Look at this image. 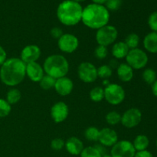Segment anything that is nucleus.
<instances>
[{"instance_id":"nucleus-1","label":"nucleus","mask_w":157,"mask_h":157,"mask_svg":"<svg viewBox=\"0 0 157 157\" xmlns=\"http://www.w3.org/2000/svg\"><path fill=\"white\" fill-rule=\"evenodd\" d=\"M0 68V79L2 82L9 87L21 84L26 75V64L20 58L6 59Z\"/></svg>"},{"instance_id":"nucleus-2","label":"nucleus","mask_w":157,"mask_h":157,"mask_svg":"<svg viewBox=\"0 0 157 157\" xmlns=\"http://www.w3.org/2000/svg\"><path fill=\"white\" fill-rule=\"evenodd\" d=\"M109 20L110 13L104 6L93 3L83 9L81 21L90 29H101L108 24Z\"/></svg>"},{"instance_id":"nucleus-3","label":"nucleus","mask_w":157,"mask_h":157,"mask_svg":"<svg viewBox=\"0 0 157 157\" xmlns=\"http://www.w3.org/2000/svg\"><path fill=\"white\" fill-rule=\"evenodd\" d=\"M83 8L81 4L71 0H64L57 9V17L63 25H76L81 21Z\"/></svg>"},{"instance_id":"nucleus-4","label":"nucleus","mask_w":157,"mask_h":157,"mask_svg":"<svg viewBox=\"0 0 157 157\" xmlns=\"http://www.w3.org/2000/svg\"><path fill=\"white\" fill-rule=\"evenodd\" d=\"M43 69L47 75L58 79L65 77L68 73L69 63L63 55H52L44 61Z\"/></svg>"},{"instance_id":"nucleus-5","label":"nucleus","mask_w":157,"mask_h":157,"mask_svg":"<svg viewBox=\"0 0 157 157\" xmlns=\"http://www.w3.org/2000/svg\"><path fill=\"white\" fill-rule=\"evenodd\" d=\"M127 64L133 69L139 70L146 67L149 61L147 53L142 49L134 48L129 51L126 57Z\"/></svg>"},{"instance_id":"nucleus-6","label":"nucleus","mask_w":157,"mask_h":157,"mask_svg":"<svg viewBox=\"0 0 157 157\" xmlns=\"http://www.w3.org/2000/svg\"><path fill=\"white\" fill-rule=\"evenodd\" d=\"M117 36V29L114 26L107 25L98 29L96 33V41L99 45L107 47L116 41Z\"/></svg>"},{"instance_id":"nucleus-7","label":"nucleus","mask_w":157,"mask_h":157,"mask_svg":"<svg viewBox=\"0 0 157 157\" xmlns=\"http://www.w3.org/2000/svg\"><path fill=\"white\" fill-rule=\"evenodd\" d=\"M104 90V98L111 105H119L124 101L125 91L117 84H109Z\"/></svg>"},{"instance_id":"nucleus-8","label":"nucleus","mask_w":157,"mask_h":157,"mask_svg":"<svg viewBox=\"0 0 157 157\" xmlns=\"http://www.w3.org/2000/svg\"><path fill=\"white\" fill-rule=\"evenodd\" d=\"M136 152L133 143L124 140L117 141L112 147L110 156L112 157H134Z\"/></svg>"},{"instance_id":"nucleus-9","label":"nucleus","mask_w":157,"mask_h":157,"mask_svg":"<svg viewBox=\"0 0 157 157\" xmlns=\"http://www.w3.org/2000/svg\"><path fill=\"white\" fill-rule=\"evenodd\" d=\"M80 79L84 83H93L98 79V68L90 62H82L78 68Z\"/></svg>"},{"instance_id":"nucleus-10","label":"nucleus","mask_w":157,"mask_h":157,"mask_svg":"<svg viewBox=\"0 0 157 157\" xmlns=\"http://www.w3.org/2000/svg\"><path fill=\"white\" fill-rule=\"evenodd\" d=\"M142 120V113L138 108H130L121 116V123L127 128H133L140 124Z\"/></svg>"},{"instance_id":"nucleus-11","label":"nucleus","mask_w":157,"mask_h":157,"mask_svg":"<svg viewBox=\"0 0 157 157\" xmlns=\"http://www.w3.org/2000/svg\"><path fill=\"white\" fill-rule=\"evenodd\" d=\"M79 45L78 38L72 34H63L58 40V46L60 50L64 53H73Z\"/></svg>"},{"instance_id":"nucleus-12","label":"nucleus","mask_w":157,"mask_h":157,"mask_svg":"<svg viewBox=\"0 0 157 157\" xmlns=\"http://www.w3.org/2000/svg\"><path fill=\"white\" fill-rule=\"evenodd\" d=\"M68 107L63 101L55 103L51 109V117L56 124H59L65 121L68 116Z\"/></svg>"},{"instance_id":"nucleus-13","label":"nucleus","mask_w":157,"mask_h":157,"mask_svg":"<svg viewBox=\"0 0 157 157\" xmlns=\"http://www.w3.org/2000/svg\"><path fill=\"white\" fill-rule=\"evenodd\" d=\"M41 49L35 44H29L25 46L21 52L20 59L25 64H29L32 62H36L37 60L41 56Z\"/></svg>"},{"instance_id":"nucleus-14","label":"nucleus","mask_w":157,"mask_h":157,"mask_svg":"<svg viewBox=\"0 0 157 157\" xmlns=\"http://www.w3.org/2000/svg\"><path fill=\"white\" fill-rule=\"evenodd\" d=\"M98 141L104 147H113L118 141L117 133L110 128H104L100 130Z\"/></svg>"},{"instance_id":"nucleus-15","label":"nucleus","mask_w":157,"mask_h":157,"mask_svg":"<svg viewBox=\"0 0 157 157\" xmlns=\"http://www.w3.org/2000/svg\"><path fill=\"white\" fill-rule=\"evenodd\" d=\"M55 89L57 93L61 96H67L72 92L74 88L73 81L67 77H63L56 79Z\"/></svg>"},{"instance_id":"nucleus-16","label":"nucleus","mask_w":157,"mask_h":157,"mask_svg":"<svg viewBox=\"0 0 157 157\" xmlns=\"http://www.w3.org/2000/svg\"><path fill=\"white\" fill-rule=\"evenodd\" d=\"M44 69L37 62H32L26 64V75L31 81L39 82L44 77Z\"/></svg>"},{"instance_id":"nucleus-17","label":"nucleus","mask_w":157,"mask_h":157,"mask_svg":"<svg viewBox=\"0 0 157 157\" xmlns=\"http://www.w3.org/2000/svg\"><path fill=\"white\" fill-rule=\"evenodd\" d=\"M64 147H65L67 151L70 154L74 155V156H78V155L81 154L84 148L82 141L75 136H72V137L67 139Z\"/></svg>"},{"instance_id":"nucleus-18","label":"nucleus","mask_w":157,"mask_h":157,"mask_svg":"<svg viewBox=\"0 0 157 157\" xmlns=\"http://www.w3.org/2000/svg\"><path fill=\"white\" fill-rule=\"evenodd\" d=\"M117 72L119 79L123 82H129L133 78V69L126 63L119 64Z\"/></svg>"},{"instance_id":"nucleus-19","label":"nucleus","mask_w":157,"mask_h":157,"mask_svg":"<svg viewBox=\"0 0 157 157\" xmlns=\"http://www.w3.org/2000/svg\"><path fill=\"white\" fill-rule=\"evenodd\" d=\"M144 46L147 52L157 53V32H152L147 34L144 39Z\"/></svg>"},{"instance_id":"nucleus-20","label":"nucleus","mask_w":157,"mask_h":157,"mask_svg":"<svg viewBox=\"0 0 157 157\" xmlns=\"http://www.w3.org/2000/svg\"><path fill=\"white\" fill-rule=\"evenodd\" d=\"M129 51H130V49L124 41H118L113 44L111 52L113 56L115 57V58L121 59V58L127 57Z\"/></svg>"},{"instance_id":"nucleus-21","label":"nucleus","mask_w":157,"mask_h":157,"mask_svg":"<svg viewBox=\"0 0 157 157\" xmlns=\"http://www.w3.org/2000/svg\"><path fill=\"white\" fill-rule=\"evenodd\" d=\"M133 145L136 151L146 150L150 145V140H149V138L145 135H138L133 140Z\"/></svg>"},{"instance_id":"nucleus-22","label":"nucleus","mask_w":157,"mask_h":157,"mask_svg":"<svg viewBox=\"0 0 157 157\" xmlns=\"http://www.w3.org/2000/svg\"><path fill=\"white\" fill-rule=\"evenodd\" d=\"M21 98V94L19 90L16 88H12L8 91L6 94V101L9 103L10 105L15 104L20 101Z\"/></svg>"},{"instance_id":"nucleus-23","label":"nucleus","mask_w":157,"mask_h":157,"mask_svg":"<svg viewBox=\"0 0 157 157\" xmlns=\"http://www.w3.org/2000/svg\"><path fill=\"white\" fill-rule=\"evenodd\" d=\"M99 134L100 130L95 127H87L84 131V136H85L86 140H87L88 141H92V142L98 141Z\"/></svg>"},{"instance_id":"nucleus-24","label":"nucleus","mask_w":157,"mask_h":157,"mask_svg":"<svg viewBox=\"0 0 157 157\" xmlns=\"http://www.w3.org/2000/svg\"><path fill=\"white\" fill-rule=\"evenodd\" d=\"M55 81L56 79L52 77L49 76V75H44L42 78H41V81H39V85L43 90H50V89L53 88L55 87Z\"/></svg>"},{"instance_id":"nucleus-25","label":"nucleus","mask_w":157,"mask_h":157,"mask_svg":"<svg viewBox=\"0 0 157 157\" xmlns=\"http://www.w3.org/2000/svg\"><path fill=\"white\" fill-rule=\"evenodd\" d=\"M124 42H125V44H127L130 50L137 48L140 43V37L136 34L131 33L126 37Z\"/></svg>"},{"instance_id":"nucleus-26","label":"nucleus","mask_w":157,"mask_h":157,"mask_svg":"<svg viewBox=\"0 0 157 157\" xmlns=\"http://www.w3.org/2000/svg\"><path fill=\"white\" fill-rule=\"evenodd\" d=\"M81 157H102L103 155L96 147H87L81 153Z\"/></svg>"},{"instance_id":"nucleus-27","label":"nucleus","mask_w":157,"mask_h":157,"mask_svg":"<svg viewBox=\"0 0 157 157\" xmlns=\"http://www.w3.org/2000/svg\"><path fill=\"white\" fill-rule=\"evenodd\" d=\"M143 79L147 84H152L156 81V72L152 68H147L143 72Z\"/></svg>"},{"instance_id":"nucleus-28","label":"nucleus","mask_w":157,"mask_h":157,"mask_svg":"<svg viewBox=\"0 0 157 157\" xmlns=\"http://www.w3.org/2000/svg\"><path fill=\"white\" fill-rule=\"evenodd\" d=\"M90 98L94 102H100L104 98V90L101 87H95L90 90Z\"/></svg>"},{"instance_id":"nucleus-29","label":"nucleus","mask_w":157,"mask_h":157,"mask_svg":"<svg viewBox=\"0 0 157 157\" xmlns=\"http://www.w3.org/2000/svg\"><path fill=\"white\" fill-rule=\"evenodd\" d=\"M112 74H113V70L107 64L100 66L98 68V77L104 80L110 78L112 76Z\"/></svg>"},{"instance_id":"nucleus-30","label":"nucleus","mask_w":157,"mask_h":157,"mask_svg":"<svg viewBox=\"0 0 157 157\" xmlns=\"http://www.w3.org/2000/svg\"><path fill=\"white\" fill-rule=\"evenodd\" d=\"M106 121L111 126L117 125L121 123V115L117 111H110L106 115Z\"/></svg>"},{"instance_id":"nucleus-31","label":"nucleus","mask_w":157,"mask_h":157,"mask_svg":"<svg viewBox=\"0 0 157 157\" xmlns=\"http://www.w3.org/2000/svg\"><path fill=\"white\" fill-rule=\"evenodd\" d=\"M11 105L6 100L0 99V117H6L10 113Z\"/></svg>"},{"instance_id":"nucleus-32","label":"nucleus","mask_w":157,"mask_h":157,"mask_svg":"<svg viewBox=\"0 0 157 157\" xmlns=\"http://www.w3.org/2000/svg\"><path fill=\"white\" fill-rule=\"evenodd\" d=\"M108 53L107 48L103 45H98L94 50V56L99 60H103L106 58Z\"/></svg>"},{"instance_id":"nucleus-33","label":"nucleus","mask_w":157,"mask_h":157,"mask_svg":"<svg viewBox=\"0 0 157 157\" xmlns=\"http://www.w3.org/2000/svg\"><path fill=\"white\" fill-rule=\"evenodd\" d=\"M105 5L108 11H117L121 8L122 0H107Z\"/></svg>"},{"instance_id":"nucleus-34","label":"nucleus","mask_w":157,"mask_h":157,"mask_svg":"<svg viewBox=\"0 0 157 157\" xmlns=\"http://www.w3.org/2000/svg\"><path fill=\"white\" fill-rule=\"evenodd\" d=\"M64 145H65V142L61 138H55L52 140L51 142V147L52 150H56V151L62 150L64 147Z\"/></svg>"},{"instance_id":"nucleus-35","label":"nucleus","mask_w":157,"mask_h":157,"mask_svg":"<svg viewBox=\"0 0 157 157\" xmlns=\"http://www.w3.org/2000/svg\"><path fill=\"white\" fill-rule=\"evenodd\" d=\"M148 25L153 32H157V12L150 14L148 18Z\"/></svg>"},{"instance_id":"nucleus-36","label":"nucleus","mask_w":157,"mask_h":157,"mask_svg":"<svg viewBox=\"0 0 157 157\" xmlns=\"http://www.w3.org/2000/svg\"><path fill=\"white\" fill-rule=\"evenodd\" d=\"M50 34H51V35H52V38L58 40L61 36H62V35L64 33H63L61 29H60V28H58V27H55V28H53L52 30H51Z\"/></svg>"},{"instance_id":"nucleus-37","label":"nucleus","mask_w":157,"mask_h":157,"mask_svg":"<svg viewBox=\"0 0 157 157\" xmlns=\"http://www.w3.org/2000/svg\"><path fill=\"white\" fill-rule=\"evenodd\" d=\"M134 157H153V154L148 150H142V151H136Z\"/></svg>"},{"instance_id":"nucleus-38","label":"nucleus","mask_w":157,"mask_h":157,"mask_svg":"<svg viewBox=\"0 0 157 157\" xmlns=\"http://www.w3.org/2000/svg\"><path fill=\"white\" fill-rule=\"evenodd\" d=\"M6 52L2 46H0V65H2L6 61Z\"/></svg>"},{"instance_id":"nucleus-39","label":"nucleus","mask_w":157,"mask_h":157,"mask_svg":"<svg viewBox=\"0 0 157 157\" xmlns=\"http://www.w3.org/2000/svg\"><path fill=\"white\" fill-rule=\"evenodd\" d=\"M109 66H110V67H111L112 69L113 68H117L118 66H119V64H118L117 61V60H111L110 62V64H108Z\"/></svg>"},{"instance_id":"nucleus-40","label":"nucleus","mask_w":157,"mask_h":157,"mask_svg":"<svg viewBox=\"0 0 157 157\" xmlns=\"http://www.w3.org/2000/svg\"><path fill=\"white\" fill-rule=\"evenodd\" d=\"M152 92H153V95L157 98V79L156 81L152 84Z\"/></svg>"},{"instance_id":"nucleus-41","label":"nucleus","mask_w":157,"mask_h":157,"mask_svg":"<svg viewBox=\"0 0 157 157\" xmlns=\"http://www.w3.org/2000/svg\"><path fill=\"white\" fill-rule=\"evenodd\" d=\"M92 2H93L94 4H98V5H104L105 4L106 2H107V0H92Z\"/></svg>"},{"instance_id":"nucleus-42","label":"nucleus","mask_w":157,"mask_h":157,"mask_svg":"<svg viewBox=\"0 0 157 157\" xmlns=\"http://www.w3.org/2000/svg\"><path fill=\"white\" fill-rule=\"evenodd\" d=\"M71 1H74V2H84L85 1V0H71Z\"/></svg>"},{"instance_id":"nucleus-43","label":"nucleus","mask_w":157,"mask_h":157,"mask_svg":"<svg viewBox=\"0 0 157 157\" xmlns=\"http://www.w3.org/2000/svg\"><path fill=\"white\" fill-rule=\"evenodd\" d=\"M102 157H112L110 155H104Z\"/></svg>"},{"instance_id":"nucleus-44","label":"nucleus","mask_w":157,"mask_h":157,"mask_svg":"<svg viewBox=\"0 0 157 157\" xmlns=\"http://www.w3.org/2000/svg\"><path fill=\"white\" fill-rule=\"evenodd\" d=\"M156 147H157V140H156Z\"/></svg>"}]
</instances>
